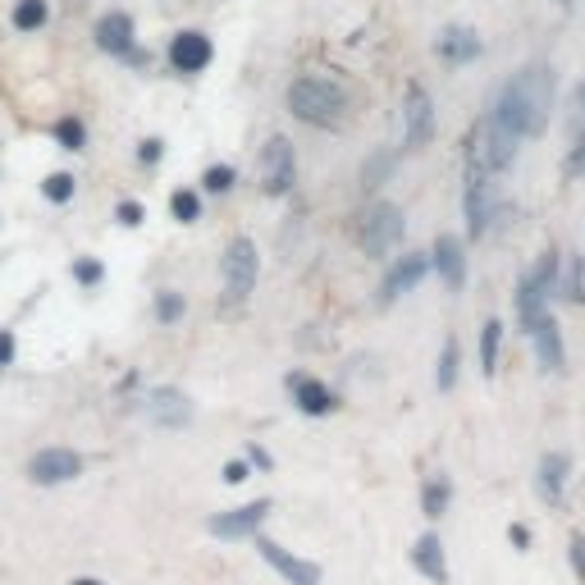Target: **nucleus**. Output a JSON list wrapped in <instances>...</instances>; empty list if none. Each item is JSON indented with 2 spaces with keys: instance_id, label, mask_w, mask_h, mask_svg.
I'll use <instances>...</instances> for the list:
<instances>
[{
  "instance_id": "1",
  "label": "nucleus",
  "mask_w": 585,
  "mask_h": 585,
  "mask_svg": "<svg viewBox=\"0 0 585 585\" xmlns=\"http://www.w3.org/2000/svg\"><path fill=\"white\" fill-rule=\"evenodd\" d=\"M554 92H558V78L549 64H526L517 69L508 83H503L498 101L503 110L513 114V124L522 138H539L549 129V114H554Z\"/></svg>"
},
{
  "instance_id": "2",
  "label": "nucleus",
  "mask_w": 585,
  "mask_h": 585,
  "mask_svg": "<svg viewBox=\"0 0 585 585\" xmlns=\"http://www.w3.org/2000/svg\"><path fill=\"white\" fill-rule=\"evenodd\" d=\"M288 110L297 114L302 124H316V129H338L347 120V92L338 83L321 73H306L288 88Z\"/></svg>"
},
{
  "instance_id": "3",
  "label": "nucleus",
  "mask_w": 585,
  "mask_h": 585,
  "mask_svg": "<svg viewBox=\"0 0 585 585\" xmlns=\"http://www.w3.org/2000/svg\"><path fill=\"white\" fill-rule=\"evenodd\" d=\"M398 238H403V211L389 206V202H375L357 224V243H362L366 256H389L398 247Z\"/></svg>"
},
{
  "instance_id": "4",
  "label": "nucleus",
  "mask_w": 585,
  "mask_h": 585,
  "mask_svg": "<svg viewBox=\"0 0 585 585\" xmlns=\"http://www.w3.org/2000/svg\"><path fill=\"white\" fill-rule=\"evenodd\" d=\"M554 284H558V252H544V256L535 261V270L522 280V293H517V316H522L526 330L544 316V302H549Z\"/></svg>"
},
{
  "instance_id": "5",
  "label": "nucleus",
  "mask_w": 585,
  "mask_h": 585,
  "mask_svg": "<svg viewBox=\"0 0 585 585\" xmlns=\"http://www.w3.org/2000/svg\"><path fill=\"white\" fill-rule=\"evenodd\" d=\"M256 270H261L256 243L252 238H233L229 252H224V297L243 306L252 297V288H256Z\"/></svg>"
},
{
  "instance_id": "6",
  "label": "nucleus",
  "mask_w": 585,
  "mask_h": 585,
  "mask_svg": "<svg viewBox=\"0 0 585 585\" xmlns=\"http://www.w3.org/2000/svg\"><path fill=\"white\" fill-rule=\"evenodd\" d=\"M297 179V161H293V142L288 138H270L261 151V192L265 197H284Z\"/></svg>"
},
{
  "instance_id": "7",
  "label": "nucleus",
  "mask_w": 585,
  "mask_h": 585,
  "mask_svg": "<svg viewBox=\"0 0 585 585\" xmlns=\"http://www.w3.org/2000/svg\"><path fill=\"white\" fill-rule=\"evenodd\" d=\"M92 37H96V46H101L105 55H120V60H138V64H142V51H138V28H133V19H129L124 10L101 14V19H96V28H92Z\"/></svg>"
},
{
  "instance_id": "8",
  "label": "nucleus",
  "mask_w": 585,
  "mask_h": 585,
  "mask_svg": "<svg viewBox=\"0 0 585 585\" xmlns=\"http://www.w3.org/2000/svg\"><path fill=\"white\" fill-rule=\"evenodd\" d=\"M170 69L174 73H202L211 60H215V46H211V37L197 32V28H183L174 32V42H170Z\"/></svg>"
},
{
  "instance_id": "9",
  "label": "nucleus",
  "mask_w": 585,
  "mask_h": 585,
  "mask_svg": "<svg viewBox=\"0 0 585 585\" xmlns=\"http://www.w3.org/2000/svg\"><path fill=\"white\" fill-rule=\"evenodd\" d=\"M73 476H83V457L69 448H42L28 462V481L32 485H64Z\"/></svg>"
},
{
  "instance_id": "10",
  "label": "nucleus",
  "mask_w": 585,
  "mask_h": 585,
  "mask_svg": "<svg viewBox=\"0 0 585 585\" xmlns=\"http://www.w3.org/2000/svg\"><path fill=\"white\" fill-rule=\"evenodd\" d=\"M403 120H407V146H430V138H435V105H430V92H425L421 83H407Z\"/></svg>"
},
{
  "instance_id": "11",
  "label": "nucleus",
  "mask_w": 585,
  "mask_h": 585,
  "mask_svg": "<svg viewBox=\"0 0 585 585\" xmlns=\"http://www.w3.org/2000/svg\"><path fill=\"white\" fill-rule=\"evenodd\" d=\"M425 270H430V256H425V252H407V256H398L394 265H389L384 284H380V302H384V306H389V302H398L407 288H416V284L425 280Z\"/></svg>"
},
{
  "instance_id": "12",
  "label": "nucleus",
  "mask_w": 585,
  "mask_h": 585,
  "mask_svg": "<svg viewBox=\"0 0 585 585\" xmlns=\"http://www.w3.org/2000/svg\"><path fill=\"white\" fill-rule=\"evenodd\" d=\"M256 549H261V558L275 567L288 585H316L321 581V567L316 563H306V558H293L288 549H280L275 539H256Z\"/></svg>"
},
{
  "instance_id": "13",
  "label": "nucleus",
  "mask_w": 585,
  "mask_h": 585,
  "mask_svg": "<svg viewBox=\"0 0 585 585\" xmlns=\"http://www.w3.org/2000/svg\"><path fill=\"white\" fill-rule=\"evenodd\" d=\"M265 517H270V498H256V503H247V508H233V513L211 517V535H220V539H243V535H252Z\"/></svg>"
},
{
  "instance_id": "14",
  "label": "nucleus",
  "mask_w": 585,
  "mask_h": 585,
  "mask_svg": "<svg viewBox=\"0 0 585 585\" xmlns=\"http://www.w3.org/2000/svg\"><path fill=\"white\" fill-rule=\"evenodd\" d=\"M430 265L439 270V280H444L453 293L462 288V280H466V256H462V243L453 238V233H439V238H435Z\"/></svg>"
},
{
  "instance_id": "15",
  "label": "nucleus",
  "mask_w": 585,
  "mask_h": 585,
  "mask_svg": "<svg viewBox=\"0 0 585 585\" xmlns=\"http://www.w3.org/2000/svg\"><path fill=\"white\" fill-rule=\"evenodd\" d=\"M535 338V353H539V366L544 371H563V334H558V321L544 311V316L526 330Z\"/></svg>"
},
{
  "instance_id": "16",
  "label": "nucleus",
  "mask_w": 585,
  "mask_h": 585,
  "mask_svg": "<svg viewBox=\"0 0 585 585\" xmlns=\"http://www.w3.org/2000/svg\"><path fill=\"white\" fill-rule=\"evenodd\" d=\"M481 51H485V46H481V37H476L472 28H444V32H439V55H444L448 64H472Z\"/></svg>"
},
{
  "instance_id": "17",
  "label": "nucleus",
  "mask_w": 585,
  "mask_h": 585,
  "mask_svg": "<svg viewBox=\"0 0 585 585\" xmlns=\"http://www.w3.org/2000/svg\"><path fill=\"white\" fill-rule=\"evenodd\" d=\"M412 563H416L421 576H430L435 585L448 581V563H444V544H439V535H421V539L412 544Z\"/></svg>"
},
{
  "instance_id": "18",
  "label": "nucleus",
  "mask_w": 585,
  "mask_h": 585,
  "mask_svg": "<svg viewBox=\"0 0 585 585\" xmlns=\"http://www.w3.org/2000/svg\"><path fill=\"white\" fill-rule=\"evenodd\" d=\"M288 389H293V398H297V407L302 412H311V416H325V412H334V394L321 384V380H311V375H293L288 380Z\"/></svg>"
},
{
  "instance_id": "19",
  "label": "nucleus",
  "mask_w": 585,
  "mask_h": 585,
  "mask_svg": "<svg viewBox=\"0 0 585 585\" xmlns=\"http://www.w3.org/2000/svg\"><path fill=\"white\" fill-rule=\"evenodd\" d=\"M563 481H567V457L549 453V457L539 462V494L549 498V503H558L563 498Z\"/></svg>"
},
{
  "instance_id": "20",
  "label": "nucleus",
  "mask_w": 585,
  "mask_h": 585,
  "mask_svg": "<svg viewBox=\"0 0 585 585\" xmlns=\"http://www.w3.org/2000/svg\"><path fill=\"white\" fill-rule=\"evenodd\" d=\"M448 498H453L448 476H430V481H425V489H421V508L430 513V517H444L448 513Z\"/></svg>"
},
{
  "instance_id": "21",
  "label": "nucleus",
  "mask_w": 585,
  "mask_h": 585,
  "mask_svg": "<svg viewBox=\"0 0 585 585\" xmlns=\"http://www.w3.org/2000/svg\"><path fill=\"white\" fill-rule=\"evenodd\" d=\"M46 19H51V5H46V0H19V5H14V28H19V32L46 28Z\"/></svg>"
},
{
  "instance_id": "22",
  "label": "nucleus",
  "mask_w": 585,
  "mask_h": 585,
  "mask_svg": "<svg viewBox=\"0 0 585 585\" xmlns=\"http://www.w3.org/2000/svg\"><path fill=\"white\" fill-rule=\"evenodd\" d=\"M188 416H192V407H188L183 394H174V389L155 398V421H161V425H188Z\"/></svg>"
},
{
  "instance_id": "23",
  "label": "nucleus",
  "mask_w": 585,
  "mask_h": 585,
  "mask_svg": "<svg viewBox=\"0 0 585 585\" xmlns=\"http://www.w3.org/2000/svg\"><path fill=\"white\" fill-rule=\"evenodd\" d=\"M498 343H503V325L485 321V330H481V371L485 375H494V366H498Z\"/></svg>"
},
{
  "instance_id": "24",
  "label": "nucleus",
  "mask_w": 585,
  "mask_h": 585,
  "mask_svg": "<svg viewBox=\"0 0 585 585\" xmlns=\"http://www.w3.org/2000/svg\"><path fill=\"white\" fill-rule=\"evenodd\" d=\"M55 142H60L64 151H83V142H88V129H83V120H73V114H64V120L55 124Z\"/></svg>"
},
{
  "instance_id": "25",
  "label": "nucleus",
  "mask_w": 585,
  "mask_h": 585,
  "mask_svg": "<svg viewBox=\"0 0 585 585\" xmlns=\"http://www.w3.org/2000/svg\"><path fill=\"white\" fill-rule=\"evenodd\" d=\"M170 211H174V220L192 224V220H202V197H197L192 188H179V192H174V202H170Z\"/></svg>"
},
{
  "instance_id": "26",
  "label": "nucleus",
  "mask_w": 585,
  "mask_h": 585,
  "mask_svg": "<svg viewBox=\"0 0 585 585\" xmlns=\"http://www.w3.org/2000/svg\"><path fill=\"white\" fill-rule=\"evenodd\" d=\"M563 293L572 302H585V256H572L567 261V280H563Z\"/></svg>"
},
{
  "instance_id": "27",
  "label": "nucleus",
  "mask_w": 585,
  "mask_h": 585,
  "mask_svg": "<svg viewBox=\"0 0 585 585\" xmlns=\"http://www.w3.org/2000/svg\"><path fill=\"white\" fill-rule=\"evenodd\" d=\"M233 183H238V174H233L229 165H211V170L202 174V188H206V192H215V197H220V192H229Z\"/></svg>"
},
{
  "instance_id": "28",
  "label": "nucleus",
  "mask_w": 585,
  "mask_h": 585,
  "mask_svg": "<svg viewBox=\"0 0 585 585\" xmlns=\"http://www.w3.org/2000/svg\"><path fill=\"white\" fill-rule=\"evenodd\" d=\"M453 380H457V338L444 343V357H439V389H444V394L453 389Z\"/></svg>"
},
{
  "instance_id": "29",
  "label": "nucleus",
  "mask_w": 585,
  "mask_h": 585,
  "mask_svg": "<svg viewBox=\"0 0 585 585\" xmlns=\"http://www.w3.org/2000/svg\"><path fill=\"white\" fill-rule=\"evenodd\" d=\"M42 192H46V202H69L73 197V174H51L42 183Z\"/></svg>"
},
{
  "instance_id": "30",
  "label": "nucleus",
  "mask_w": 585,
  "mask_h": 585,
  "mask_svg": "<svg viewBox=\"0 0 585 585\" xmlns=\"http://www.w3.org/2000/svg\"><path fill=\"white\" fill-rule=\"evenodd\" d=\"M155 316H161L165 325L183 321V297L179 293H161V297H155Z\"/></svg>"
},
{
  "instance_id": "31",
  "label": "nucleus",
  "mask_w": 585,
  "mask_h": 585,
  "mask_svg": "<svg viewBox=\"0 0 585 585\" xmlns=\"http://www.w3.org/2000/svg\"><path fill=\"white\" fill-rule=\"evenodd\" d=\"M73 280H78V284H101V280H105V265L83 256V261H73Z\"/></svg>"
},
{
  "instance_id": "32",
  "label": "nucleus",
  "mask_w": 585,
  "mask_h": 585,
  "mask_svg": "<svg viewBox=\"0 0 585 585\" xmlns=\"http://www.w3.org/2000/svg\"><path fill=\"white\" fill-rule=\"evenodd\" d=\"M563 174L567 179H585V133H581V142L567 151V161H563Z\"/></svg>"
},
{
  "instance_id": "33",
  "label": "nucleus",
  "mask_w": 585,
  "mask_h": 585,
  "mask_svg": "<svg viewBox=\"0 0 585 585\" xmlns=\"http://www.w3.org/2000/svg\"><path fill=\"white\" fill-rule=\"evenodd\" d=\"M567 124H572V129H581V124H585V78H581V88H576V96H572Z\"/></svg>"
},
{
  "instance_id": "34",
  "label": "nucleus",
  "mask_w": 585,
  "mask_h": 585,
  "mask_svg": "<svg viewBox=\"0 0 585 585\" xmlns=\"http://www.w3.org/2000/svg\"><path fill=\"white\" fill-rule=\"evenodd\" d=\"M114 220H120V224H129V229H138V224H142V202H120Z\"/></svg>"
},
{
  "instance_id": "35",
  "label": "nucleus",
  "mask_w": 585,
  "mask_h": 585,
  "mask_svg": "<svg viewBox=\"0 0 585 585\" xmlns=\"http://www.w3.org/2000/svg\"><path fill=\"white\" fill-rule=\"evenodd\" d=\"M161 155H165V142H161V138H146L142 151H138V161H142V165H155Z\"/></svg>"
},
{
  "instance_id": "36",
  "label": "nucleus",
  "mask_w": 585,
  "mask_h": 585,
  "mask_svg": "<svg viewBox=\"0 0 585 585\" xmlns=\"http://www.w3.org/2000/svg\"><path fill=\"white\" fill-rule=\"evenodd\" d=\"M572 563H576V576H585V535L572 539Z\"/></svg>"
},
{
  "instance_id": "37",
  "label": "nucleus",
  "mask_w": 585,
  "mask_h": 585,
  "mask_svg": "<svg viewBox=\"0 0 585 585\" xmlns=\"http://www.w3.org/2000/svg\"><path fill=\"white\" fill-rule=\"evenodd\" d=\"M224 481H229V485L247 481V466H243V462H229V466H224Z\"/></svg>"
},
{
  "instance_id": "38",
  "label": "nucleus",
  "mask_w": 585,
  "mask_h": 585,
  "mask_svg": "<svg viewBox=\"0 0 585 585\" xmlns=\"http://www.w3.org/2000/svg\"><path fill=\"white\" fill-rule=\"evenodd\" d=\"M10 362H14V338L0 334V366H10Z\"/></svg>"
},
{
  "instance_id": "39",
  "label": "nucleus",
  "mask_w": 585,
  "mask_h": 585,
  "mask_svg": "<svg viewBox=\"0 0 585 585\" xmlns=\"http://www.w3.org/2000/svg\"><path fill=\"white\" fill-rule=\"evenodd\" d=\"M508 539L517 544V549H526V544H531V535H526V526H513V531H508Z\"/></svg>"
},
{
  "instance_id": "40",
  "label": "nucleus",
  "mask_w": 585,
  "mask_h": 585,
  "mask_svg": "<svg viewBox=\"0 0 585 585\" xmlns=\"http://www.w3.org/2000/svg\"><path fill=\"white\" fill-rule=\"evenodd\" d=\"M73 585H101V581H96V576H78Z\"/></svg>"
},
{
  "instance_id": "41",
  "label": "nucleus",
  "mask_w": 585,
  "mask_h": 585,
  "mask_svg": "<svg viewBox=\"0 0 585 585\" xmlns=\"http://www.w3.org/2000/svg\"><path fill=\"white\" fill-rule=\"evenodd\" d=\"M554 5H558V10H572V0H554Z\"/></svg>"
}]
</instances>
